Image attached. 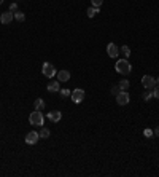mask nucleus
<instances>
[{"instance_id":"obj_1","label":"nucleus","mask_w":159,"mask_h":177,"mask_svg":"<svg viewBox=\"0 0 159 177\" xmlns=\"http://www.w3.org/2000/svg\"><path fill=\"white\" fill-rule=\"evenodd\" d=\"M115 70L118 73H121V75H129L132 72V65H131V62L126 58H124V59H118V62L115 64Z\"/></svg>"},{"instance_id":"obj_2","label":"nucleus","mask_w":159,"mask_h":177,"mask_svg":"<svg viewBox=\"0 0 159 177\" xmlns=\"http://www.w3.org/2000/svg\"><path fill=\"white\" fill-rule=\"evenodd\" d=\"M29 123L32 125V126H43V123H45V117H43V113H41V110H33V112L29 115Z\"/></svg>"},{"instance_id":"obj_3","label":"nucleus","mask_w":159,"mask_h":177,"mask_svg":"<svg viewBox=\"0 0 159 177\" xmlns=\"http://www.w3.org/2000/svg\"><path fill=\"white\" fill-rule=\"evenodd\" d=\"M41 72H43L45 77H48V78H53V77H56V73H58V70L54 69V65L51 62H43Z\"/></svg>"},{"instance_id":"obj_4","label":"nucleus","mask_w":159,"mask_h":177,"mask_svg":"<svg viewBox=\"0 0 159 177\" xmlns=\"http://www.w3.org/2000/svg\"><path fill=\"white\" fill-rule=\"evenodd\" d=\"M84 96H86V93H84V90H81V88H76V90H73L72 94H70L72 101H73L75 104H81L83 99H84Z\"/></svg>"},{"instance_id":"obj_5","label":"nucleus","mask_w":159,"mask_h":177,"mask_svg":"<svg viewBox=\"0 0 159 177\" xmlns=\"http://www.w3.org/2000/svg\"><path fill=\"white\" fill-rule=\"evenodd\" d=\"M116 102H118V105H127V104L131 102L129 93H127V91H119V93L116 94Z\"/></svg>"},{"instance_id":"obj_6","label":"nucleus","mask_w":159,"mask_h":177,"mask_svg":"<svg viewBox=\"0 0 159 177\" xmlns=\"http://www.w3.org/2000/svg\"><path fill=\"white\" fill-rule=\"evenodd\" d=\"M142 85H143L145 90H153V88L156 86V80L151 75H143L142 77Z\"/></svg>"},{"instance_id":"obj_7","label":"nucleus","mask_w":159,"mask_h":177,"mask_svg":"<svg viewBox=\"0 0 159 177\" xmlns=\"http://www.w3.org/2000/svg\"><path fill=\"white\" fill-rule=\"evenodd\" d=\"M40 139V134L37 131H30L27 132V136H26V144H29V145H35V144L38 142Z\"/></svg>"},{"instance_id":"obj_8","label":"nucleus","mask_w":159,"mask_h":177,"mask_svg":"<svg viewBox=\"0 0 159 177\" xmlns=\"http://www.w3.org/2000/svg\"><path fill=\"white\" fill-rule=\"evenodd\" d=\"M13 19H15V13L13 11H5V13L0 15V21H2V24H10Z\"/></svg>"},{"instance_id":"obj_9","label":"nucleus","mask_w":159,"mask_h":177,"mask_svg":"<svg viewBox=\"0 0 159 177\" xmlns=\"http://www.w3.org/2000/svg\"><path fill=\"white\" fill-rule=\"evenodd\" d=\"M107 53H108L110 58H118L119 50H118V46L115 45V43H108V45H107Z\"/></svg>"},{"instance_id":"obj_10","label":"nucleus","mask_w":159,"mask_h":177,"mask_svg":"<svg viewBox=\"0 0 159 177\" xmlns=\"http://www.w3.org/2000/svg\"><path fill=\"white\" fill-rule=\"evenodd\" d=\"M59 80H51L49 83H48V86H46V90L49 91V93H56V91H59L61 90V86H59Z\"/></svg>"},{"instance_id":"obj_11","label":"nucleus","mask_w":159,"mask_h":177,"mask_svg":"<svg viewBox=\"0 0 159 177\" xmlns=\"http://www.w3.org/2000/svg\"><path fill=\"white\" fill-rule=\"evenodd\" d=\"M62 118V113L59 112V110H54V112H49L48 113V120L53 121V123H58V121H61Z\"/></svg>"},{"instance_id":"obj_12","label":"nucleus","mask_w":159,"mask_h":177,"mask_svg":"<svg viewBox=\"0 0 159 177\" xmlns=\"http://www.w3.org/2000/svg\"><path fill=\"white\" fill-rule=\"evenodd\" d=\"M56 77H58L59 82H69L70 80V72L69 70H59L56 73Z\"/></svg>"},{"instance_id":"obj_13","label":"nucleus","mask_w":159,"mask_h":177,"mask_svg":"<svg viewBox=\"0 0 159 177\" xmlns=\"http://www.w3.org/2000/svg\"><path fill=\"white\" fill-rule=\"evenodd\" d=\"M33 108H35V110H43L45 108V101L41 97L35 99V102H33Z\"/></svg>"},{"instance_id":"obj_14","label":"nucleus","mask_w":159,"mask_h":177,"mask_svg":"<svg viewBox=\"0 0 159 177\" xmlns=\"http://www.w3.org/2000/svg\"><path fill=\"white\" fill-rule=\"evenodd\" d=\"M118 86H119V90L121 91H126V90H129V86H131V83H129V80H126V78H122L119 83H118Z\"/></svg>"},{"instance_id":"obj_15","label":"nucleus","mask_w":159,"mask_h":177,"mask_svg":"<svg viewBox=\"0 0 159 177\" xmlns=\"http://www.w3.org/2000/svg\"><path fill=\"white\" fill-rule=\"evenodd\" d=\"M38 134H40V137H41V139H48V137L51 136V132H49V129H48V128H43V126H41V129H40Z\"/></svg>"},{"instance_id":"obj_16","label":"nucleus","mask_w":159,"mask_h":177,"mask_svg":"<svg viewBox=\"0 0 159 177\" xmlns=\"http://www.w3.org/2000/svg\"><path fill=\"white\" fill-rule=\"evenodd\" d=\"M119 53H122V54H124V58L127 59V58L131 56V48H129L127 45H122V46L119 48Z\"/></svg>"},{"instance_id":"obj_17","label":"nucleus","mask_w":159,"mask_h":177,"mask_svg":"<svg viewBox=\"0 0 159 177\" xmlns=\"http://www.w3.org/2000/svg\"><path fill=\"white\" fill-rule=\"evenodd\" d=\"M153 99V90H146L145 93H143V101L145 102H150Z\"/></svg>"},{"instance_id":"obj_18","label":"nucleus","mask_w":159,"mask_h":177,"mask_svg":"<svg viewBox=\"0 0 159 177\" xmlns=\"http://www.w3.org/2000/svg\"><path fill=\"white\" fill-rule=\"evenodd\" d=\"M86 13H88V16H89V18H94V16L99 13V8H96V7H89Z\"/></svg>"},{"instance_id":"obj_19","label":"nucleus","mask_w":159,"mask_h":177,"mask_svg":"<svg viewBox=\"0 0 159 177\" xmlns=\"http://www.w3.org/2000/svg\"><path fill=\"white\" fill-rule=\"evenodd\" d=\"M15 18H16V21H19V23H24V21H26V15L21 13V11H16L15 13Z\"/></svg>"},{"instance_id":"obj_20","label":"nucleus","mask_w":159,"mask_h":177,"mask_svg":"<svg viewBox=\"0 0 159 177\" xmlns=\"http://www.w3.org/2000/svg\"><path fill=\"white\" fill-rule=\"evenodd\" d=\"M59 94H61V97H69V96L72 94V91L65 88V90H59Z\"/></svg>"},{"instance_id":"obj_21","label":"nucleus","mask_w":159,"mask_h":177,"mask_svg":"<svg viewBox=\"0 0 159 177\" xmlns=\"http://www.w3.org/2000/svg\"><path fill=\"white\" fill-rule=\"evenodd\" d=\"M91 3H92L91 7H96V8H99L102 3H104V0H91Z\"/></svg>"},{"instance_id":"obj_22","label":"nucleus","mask_w":159,"mask_h":177,"mask_svg":"<svg viewBox=\"0 0 159 177\" xmlns=\"http://www.w3.org/2000/svg\"><path fill=\"white\" fill-rule=\"evenodd\" d=\"M153 97L159 99V86H157V85H156V86L153 88Z\"/></svg>"},{"instance_id":"obj_23","label":"nucleus","mask_w":159,"mask_h":177,"mask_svg":"<svg viewBox=\"0 0 159 177\" xmlns=\"http://www.w3.org/2000/svg\"><path fill=\"white\" fill-rule=\"evenodd\" d=\"M143 134H145V137H153L154 132H153V129H145V131H143Z\"/></svg>"},{"instance_id":"obj_24","label":"nucleus","mask_w":159,"mask_h":177,"mask_svg":"<svg viewBox=\"0 0 159 177\" xmlns=\"http://www.w3.org/2000/svg\"><path fill=\"white\" fill-rule=\"evenodd\" d=\"M118 93H119V86H118V85H115V86H111V94H115V96H116Z\"/></svg>"},{"instance_id":"obj_25","label":"nucleus","mask_w":159,"mask_h":177,"mask_svg":"<svg viewBox=\"0 0 159 177\" xmlns=\"http://www.w3.org/2000/svg\"><path fill=\"white\" fill-rule=\"evenodd\" d=\"M10 11H18V3L16 2H13L10 5Z\"/></svg>"},{"instance_id":"obj_26","label":"nucleus","mask_w":159,"mask_h":177,"mask_svg":"<svg viewBox=\"0 0 159 177\" xmlns=\"http://www.w3.org/2000/svg\"><path fill=\"white\" fill-rule=\"evenodd\" d=\"M153 132H154V134H156V136H157V137H159V126H157V128H156V129H154V131H153Z\"/></svg>"},{"instance_id":"obj_27","label":"nucleus","mask_w":159,"mask_h":177,"mask_svg":"<svg viewBox=\"0 0 159 177\" xmlns=\"http://www.w3.org/2000/svg\"><path fill=\"white\" fill-rule=\"evenodd\" d=\"M156 85L159 86V77H157V78H156Z\"/></svg>"},{"instance_id":"obj_28","label":"nucleus","mask_w":159,"mask_h":177,"mask_svg":"<svg viewBox=\"0 0 159 177\" xmlns=\"http://www.w3.org/2000/svg\"><path fill=\"white\" fill-rule=\"evenodd\" d=\"M0 3H3V0H0Z\"/></svg>"},{"instance_id":"obj_29","label":"nucleus","mask_w":159,"mask_h":177,"mask_svg":"<svg viewBox=\"0 0 159 177\" xmlns=\"http://www.w3.org/2000/svg\"><path fill=\"white\" fill-rule=\"evenodd\" d=\"M0 15H2V13H0Z\"/></svg>"}]
</instances>
